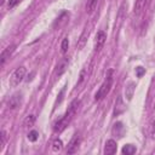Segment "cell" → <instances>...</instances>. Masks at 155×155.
Returning a JSON list of instances; mask_svg holds the SVG:
<instances>
[{
	"label": "cell",
	"instance_id": "cell-24",
	"mask_svg": "<svg viewBox=\"0 0 155 155\" xmlns=\"http://www.w3.org/2000/svg\"><path fill=\"white\" fill-rule=\"evenodd\" d=\"M150 128H151V131H150V134H151V137H154V136H155V119L151 121Z\"/></svg>",
	"mask_w": 155,
	"mask_h": 155
},
{
	"label": "cell",
	"instance_id": "cell-12",
	"mask_svg": "<svg viewBox=\"0 0 155 155\" xmlns=\"http://www.w3.org/2000/svg\"><path fill=\"white\" fill-rule=\"evenodd\" d=\"M88 35H90V30L85 29V30H84V33L81 34V36H80V39H79V41H78V48H79V50H81V48L86 45V41H87Z\"/></svg>",
	"mask_w": 155,
	"mask_h": 155
},
{
	"label": "cell",
	"instance_id": "cell-16",
	"mask_svg": "<svg viewBox=\"0 0 155 155\" xmlns=\"http://www.w3.org/2000/svg\"><path fill=\"white\" fill-rule=\"evenodd\" d=\"M122 154H126V155H132L136 153V147L132 145V144H126L124 148H122Z\"/></svg>",
	"mask_w": 155,
	"mask_h": 155
},
{
	"label": "cell",
	"instance_id": "cell-21",
	"mask_svg": "<svg viewBox=\"0 0 155 155\" xmlns=\"http://www.w3.org/2000/svg\"><path fill=\"white\" fill-rule=\"evenodd\" d=\"M86 79V69H82L81 70V73H80V76H79V81H78V86L80 85V84H82V81Z\"/></svg>",
	"mask_w": 155,
	"mask_h": 155
},
{
	"label": "cell",
	"instance_id": "cell-14",
	"mask_svg": "<svg viewBox=\"0 0 155 155\" xmlns=\"http://www.w3.org/2000/svg\"><path fill=\"white\" fill-rule=\"evenodd\" d=\"M124 131H125V130H124V126H122L121 122H116V124L114 125V127H113V133L116 134V136H119V137H122Z\"/></svg>",
	"mask_w": 155,
	"mask_h": 155
},
{
	"label": "cell",
	"instance_id": "cell-1",
	"mask_svg": "<svg viewBox=\"0 0 155 155\" xmlns=\"http://www.w3.org/2000/svg\"><path fill=\"white\" fill-rule=\"evenodd\" d=\"M79 104H80V101H79V99H74V101L70 103V105H69L67 113L54 124L53 130H54L56 132H59V131L64 130V127H65V126L68 125V122L71 120L73 115L76 113V110H78V108H79Z\"/></svg>",
	"mask_w": 155,
	"mask_h": 155
},
{
	"label": "cell",
	"instance_id": "cell-10",
	"mask_svg": "<svg viewBox=\"0 0 155 155\" xmlns=\"http://www.w3.org/2000/svg\"><path fill=\"white\" fill-rule=\"evenodd\" d=\"M79 144H80V138L76 136V137L69 143V147H68V154H74L75 151H78Z\"/></svg>",
	"mask_w": 155,
	"mask_h": 155
},
{
	"label": "cell",
	"instance_id": "cell-2",
	"mask_svg": "<svg viewBox=\"0 0 155 155\" xmlns=\"http://www.w3.org/2000/svg\"><path fill=\"white\" fill-rule=\"evenodd\" d=\"M111 85H113V70L109 69L107 71V75H105V79H104L103 84L101 85L99 90L94 94V101H101L104 97H107V94L109 93V91L111 88Z\"/></svg>",
	"mask_w": 155,
	"mask_h": 155
},
{
	"label": "cell",
	"instance_id": "cell-8",
	"mask_svg": "<svg viewBox=\"0 0 155 155\" xmlns=\"http://www.w3.org/2000/svg\"><path fill=\"white\" fill-rule=\"evenodd\" d=\"M68 64H69V59L68 58H63L59 63H58V65H57V69H56V76H61L62 74H64L65 73V70H67V68H68Z\"/></svg>",
	"mask_w": 155,
	"mask_h": 155
},
{
	"label": "cell",
	"instance_id": "cell-15",
	"mask_svg": "<svg viewBox=\"0 0 155 155\" xmlns=\"http://www.w3.org/2000/svg\"><path fill=\"white\" fill-rule=\"evenodd\" d=\"M125 110V105H124V103H122V99H121V97H119L117 98V102H116V104H115V115H119L120 113H122Z\"/></svg>",
	"mask_w": 155,
	"mask_h": 155
},
{
	"label": "cell",
	"instance_id": "cell-23",
	"mask_svg": "<svg viewBox=\"0 0 155 155\" xmlns=\"http://www.w3.org/2000/svg\"><path fill=\"white\" fill-rule=\"evenodd\" d=\"M19 1H21V0H8V4H7L8 8H12V7H15L17 4H19Z\"/></svg>",
	"mask_w": 155,
	"mask_h": 155
},
{
	"label": "cell",
	"instance_id": "cell-17",
	"mask_svg": "<svg viewBox=\"0 0 155 155\" xmlns=\"http://www.w3.org/2000/svg\"><path fill=\"white\" fill-rule=\"evenodd\" d=\"M38 138H39V133H38V131L33 130V131L29 132V134H28V139H29L30 142H36Z\"/></svg>",
	"mask_w": 155,
	"mask_h": 155
},
{
	"label": "cell",
	"instance_id": "cell-22",
	"mask_svg": "<svg viewBox=\"0 0 155 155\" xmlns=\"http://www.w3.org/2000/svg\"><path fill=\"white\" fill-rule=\"evenodd\" d=\"M5 142H6V133H5V131H1V143H0V149L4 148Z\"/></svg>",
	"mask_w": 155,
	"mask_h": 155
},
{
	"label": "cell",
	"instance_id": "cell-7",
	"mask_svg": "<svg viewBox=\"0 0 155 155\" xmlns=\"http://www.w3.org/2000/svg\"><path fill=\"white\" fill-rule=\"evenodd\" d=\"M15 51V45H11V46H7L2 52H1V56H0V64L4 65L5 62L10 58V56L12 54V52Z\"/></svg>",
	"mask_w": 155,
	"mask_h": 155
},
{
	"label": "cell",
	"instance_id": "cell-13",
	"mask_svg": "<svg viewBox=\"0 0 155 155\" xmlns=\"http://www.w3.org/2000/svg\"><path fill=\"white\" fill-rule=\"evenodd\" d=\"M97 5H98V0H87L86 2V12L87 13H93L94 10L97 8Z\"/></svg>",
	"mask_w": 155,
	"mask_h": 155
},
{
	"label": "cell",
	"instance_id": "cell-9",
	"mask_svg": "<svg viewBox=\"0 0 155 155\" xmlns=\"http://www.w3.org/2000/svg\"><path fill=\"white\" fill-rule=\"evenodd\" d=\"M147 4H148V0H136L134 7H133V13H134L136 16H139V15L145 10Z\"/></svg>",
	"mask_w": 155,
	"mask_h": 155
},
{
	"label": "cell",
	"instance_id": "cell-19",
	"mask_svg": "<svg viewBox=\"0 0 155 155\" xmlns=\"http://www.w3.org/2000/svg\"><path fill=\"white\" fill-rule=\"evenodd\" d=\"M68 47H69V40H68V38H64L63 41H62V45H61L62 53H65L68 51Z\"/></svg>",
	"mask_w": 155,
	"mask_h": 155
},
{
	"label": "cell",
	"instance_id": "cell-11",
	"mask_svg": "<svg viewBox=\"0 0 155 155\" xmlns=\"http://www.w3.org/2000/svg\"><path fill=\"white\" fill-rule=\"evenodd\" d=\"M134 88H136V84H134L133 81L128 82V85L126 86V88H125V96L127 97V99H128V101H131V99H132V97H133V92H134Z\"/></svg>",
	"mask_w": 155,
	"mask_h": 155
},
{
	"label": "cell",
	"instance_id": "cell-18",
	"mask_svg": "<svg viewBox=\"0 0 155 155\" xmlns=\"http://www.w3.org/2000/svg\"><path fill=\"white\" fill-rule=\"evenodd\" d=\"M34 121H35V116L34 115H28L27 117H25V120H24V126H33V124H34Z\"/></svg>",
	"mask_w": 155,
	"mask_h": 155
},
{
	"label": "cell",
	"instance_id": "cell-3",
	"mask_svg": "<svg viewBox=\"0 0 155 155\" xmlns=\"http://www.w3.org/2000/svg\"><path fill=\"white\" fill-rule=\"evenodd\" d=\"M25 74H27V69H25L24 67H18V68L11 74V76H10V81H8V82H10V86H11V87L18 86V85L23 81Z\"/></svg>",
	"mask_w": 155,
	"mask_h": 155
},
{
	"label": "cell",
	"instance_id": "cell-20",
	"mask_svg": "<svg viewBox=\"0 0 155 155\" xmlns=\"http://www.w3.org/2000/svg\"><path fill=\"white\" fill-rule=\"evenodd\" d=\"M52 145H53V147H52L53 151H59V150L62 149V140H61V139H56Z\"/></svg>",
	"mask_w": 155,
	"mask_h": 155
},
{
	"label": "cell",
	"instance_id": "cell-4",
	"mask_svg": "<svg viewBox=\"0 0 155 155\" xmlns=\"http://www.w3.org/2000/svg\"><path fill=\"white\" fill-rule=\"evenodd\" d=\"M105 40H107V33L104 30L97 31L96 39H94V50L96 51H99L103 47V45L105 44Z\"/></svg>",
	"mask_w": 155,
	"mask_h": 155
},
{
	"label": "cell",
	"instance_id": "cell-5",
	"mask_svg": "<svg viewBox=\"0 0 155 155\" xmlns=\"http://www.w3.org/2000/svg\"><path fill=\"white\" fill-rule=\"evenodd\" d=\"M22 104V93H15L12 97H10L8 102H7V107L8 109H16Z\"/></svg>",
	"mask_w": 155,
	"mask_h": 155
},
{
	"label": "cell",
	"instance_id": "cell-6",
	"mask_svg": "<svg viewBox=\"0 0 155 155\" xmlns=\"http://www.w3.org/2000/svg\"><path fill=\"white\" fill-rule=\"evenodd\" d=\"M117 149V144L114 139H108L105 142V147H104V154L105 155H113L116 153Z\"/></svg>",
	"mask_w": 155,
	"mask_h": 155
},
{
	"label": "cell",
	"instance_id": "cell-25",
	"mask_svg": "<svg viewBox=\"0 0 155 155\" xmlns=\"http://www.w3.org/2000/svg\"><path fill=\"white\" fill-rule=\"evenodd\" d=\"M136 71H137V76H142L145 70H144L142 67H138V68H136Z\"/></svg>",
	"mask_w": 155,
	"mask_h": 155
}]
</instances>
